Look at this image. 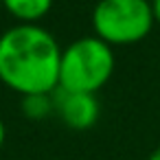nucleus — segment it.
Instances as JSON below:
<instances>
[{
  "mask_svg": "<svg viewBox=\"0 0 160 160\" xmlns=\"http://www.w3.org/2000/svg\"><path fill=\"white\" fill-rule=\"evenodd\" d=\"M116 57L110 44L97 35H86L62 48L59 86L64 92L97 94L114 75Z\"/></svg>",
  "mask_w": 160,
  "mask_h": 160,
  "instance_id": "2",
  "label": "nucleus"
},
{
  "mask_svg": "<svg viewBox=\"0 0 160 160\" xmlns=\"http://www.w3.org/2000/svg\"><path fill=\"white\" fill-rule=\"evenodd\" d=\"M147 160H160V145H158V147H156V149L147 156Z\"/></svg>",
  "mask_w": 160,
  "mask_h": 160,
  "instance_id": "9",
  "label": "nucleus"
},
{
  "mask_svg": "<svg viewBox=\"0 0 160 160\" xmlns=\"http://www.w3.org/2000/svg\"><path fill=\"white\" fill-rule=\"evenodd\" d=\"M20 108L29 121H44L55 112V92L53 94H27L22 97Z\"/></svg>",
  "mask_w": 160,
  "mask_h": 160,
  "instance_id": "6",
  "label": "nucleus"
},
{
  "mask_svg": "<svg viewBox=\"0 0 160 160\" xmlns=\"http://www.w3.org/2000/svg\"><path fill=\"white\" fill-rule=\"evenodd\" d=\"M0 5H2V0H0Z\"/></svg>",
  "mask_w": 160,
  "mask_h": 160,
  "instance_id": "10",
  "label": "nucleus"
},
{
  "mask_svg": "<svg viewBox=\"0 0 160 160\" xmlns=\"http://www.w3.org/2000/svg\"><path fill=\"white\" fill-rule=\"evenodd\" d=\"M5 136H7V129H5L2 118H0V149H2V145H5Z\"/></svg>",
  "mask_w": 160,
  "mask_h": 160,
  "instance_id": "8",
  "label": "nucleus"
},
{
  "mask_svg": "<svg viewBox=\"0 0 160 160\" xmlns=\"http://www.w3.org/2000/svg\"><path fill=\"white\" fill-rule=\"evenodd\" d=\"M55 112L59 114L66 127L81 132V129H90L99 121L101 105L97 94L55 90Z\"/></svg>",
  "mask_w": 160,
  "mask_h": 160,
  "instance_id": "4",
  "label": "nucleus"
},
{
  "mask_svg": "<svg viewBox=\"0 0 160 160\" xmlns=\"http://www.w3.org/2000/svg\"><path fill=\"white\" fill-rule=\"evenodd\" d=\"M151 0H99L92 9V29L110 46H129L153 29Z\"/></svg>",
  "mask_w": 160,
  "mask_h": 160,
  "instance_id": "3",
  "label": "nucleus"
},
{
  "mask_svg": "<svg viewBox=\"0 0 160 160\" xmlns=\"http://www.w3.org/2000/svg\"><path fill=\"white\" fill-rule=\"evenodd\" d=\"M151 9H153V20L160 24V0H151Z\"/></svg>",
  "mask_w": 160,
  "mask_h": 160,
  "instance_id": "7",
  "label": "nucleus"
},
{
  "mask_svg": "<svg viewBox=\"0 0 160 160\" xmlns=\"http://www.w3.org/2000/svg\"><path fill=\"white\" fill-rule=\"evenodd\" d=\"M62 46L40 24H16L0 35V81L20 97L53 94Z\"/></svg>",
  "mask_w": 160,
  "mask_h": 160,
  "instance_id": "1",
  "label": "nucleus"
},
{
  "mask_svg": "<svg viewBox=\"0 0 160 160\" xmlns=\"http://www.w3.org/2000/svg\"><path fill=\"white\" fill-rule=\"evenodd\" d=\"M53 2L55 0H2V7L18 24H40L51 13Z\"/></svg>",
  "mask_w": 160,
  "mask_h": 160,
  "instance_id": "5",
  "label": "nucleus"
}]
</instances>
